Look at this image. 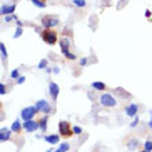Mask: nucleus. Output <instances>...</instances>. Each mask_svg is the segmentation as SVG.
Wrapping results in <instances>:
<instances>
[{"mask_svg": "<svg viewBox=\"0 0 152 152\" xmlns=\"http://www.w3.org/2000/svg\"><path fill=\"white\" fill-rule=\"evenodd\" d=\"M42 39H43L44 43H47V44H50V46H53V44L57 43L58 36H57L56 31H53V29H50V28H46L43 32H42Z\"/></svg>", "mask_w": 152, "mask_h": 152, "instance_id": "obj_1", "label": "nucleus"}, {"mask_svg": "<svg viewBox=\"0 0 152 152\" xmlns=\"http://www.w3.org/2000/svg\"><path fill=\"white\" fill-rule=\"evenodd\" d=\"M58 129H60V134L65 138H68L73 134V130L71 129V124L68 122H60L58 123Z\"/></svg>", "mask_w": 152, "mask_h": 152, "instance_id": "obj_2", "label": "nucleus"}, {"mask_svg": "<svg viewBox=\"0 0 152 152\" xmlns=\"http://www.w3.org/2000/svg\"><path fill=\"white\" fill-rule=\"evenodd\" d=\"M60 44H61V51H62V54H64V56L66 57L68 60H75V58H76L75 54H72V53H69V51H68L69 40L66 39V37H64V39H61Z\"/></svg>", "mask_w": 152, "mask_h": 152, "instance_id": "obj_3", "label": "nucleus"}, {"mask_svg": "<svg viewBox=\"0 0 152 152\" xmlns=\"http://www.w3.org/2000/svg\"><path fill=\"white\" fill-rule=\"evenodd\" d=\"M42 24H43L44 28H51V26H56V25L60 24V21H58V18H57V17L46 15V17H43Z\"/></svg>", "mask_w": 152, "mask_h": 152, "instance_id": "obj_4", "label": "nucleus"}, {"mask_svg": "<svg viewBox=\"0 0 152 152\" xmlns=\"http://www.w3.org/2000/svg\"><path fill=\"white\" fill-rule=\"evenodd\" d=\"M100 102L104 105V107H115L116 105L115 98H113L111 94H102L100 98Z\"/></svg>", "mask_w": 152, "mask_h": 152, "instance_id": "obj_5", "label": "nucleus"}, {"mask_svg": "<svg viewBox=\"0 0 152 152\" xmlns=\"http://www.w3.org/2000/svg\"><path fill=\"white\" fill-rule=\"evenodd\" d=\"M36 107H28V108L22 109V112H21V118L24 120H29L32 119L33 116H35V113H36Z\"/></svg>", "mask_w": 152, "mask_h": 152, "instance_id": "obj_6", "label": "nucleus"}, {"mask_svg": "<svg viewBox=\"0 0 152 152\" xmlns=\"http://www.w3.org/2000/svg\"><path fill=\"white\" fill-rule=\"evenodd\" d=\"M37 127H39V122H35V120H32V119L25 120L24 129L26 130V132L32 133V132H35V130H37Z\"/></svg>", "mask_w": 152, "mask_h": 152, "instance_id": "obj_7", "label": "nucleus"}, {"mask_svg": "<svg viewBox=\"0 0 152 152\" xmlns=\"http://www.w3.org/2000/svg\"><path fill=\"white\" fill-rule=\"evenodd\" d=\"M36 109H37V111H43L44 113H48L50 111H51L50 105L47 104V101H44V100L37 101V102H36Z\"/></svg>", "mask_w": 152, "mask_h": 152, "instance_id": "obj_8", "label": "nucleus"}, {"mask_svg": "<svg viewBox=\"0 0 152 152\" xmlns=\"http://www.w3.org/2000/svg\"><path fill=\"white\" fill-rule=\"evenodd\" d=\"M137 111H138V105L137 104H132L126 108V113H127V116H134L137 113Z\"/></svg>", "mask_w": 152, "mask_h": 152, "instance_id": "obj_9", "label": "nucleus"}, {"mask_svg": "<svg viewBox=\"0 0 152 152\" xmlns=\"http://www.w3.org/2000/svg\"><path fill=\"white\" fill-rule=\"evenodd\" d=\"M50 93H51V97H53V98H54V100H57L58 93H60V87H58L56 83H50Z\"/></svg>", "mask_w": 152, "mask_h": 152, "instance_id": "obj_10", "label": "nucleus"}, {"mask_svg": "<svg viewBox=\"0 0 152 152\" xmlns=\"http://www.w3.org/2000/svg\"><path fill=\"white\" fill-rule=\"evenodd\" d=\"M44 138H46V141H47V142H50V144H57V142L60 141V136H58V134H53V136H46Z\"/></svg>", "mask_w": 152, "mask_h": 152, "instance_id": "obj_11", "label": "nucleus"}, {"mask_svg": "<svg viewBox=\"0 0 152 152\" xmlns=\"http://www.w3.org/2000/svg\"><path fill=\"white\" fill-rule=\"evenodd\" d=\"M14 10H15V6H14V4H12V6H3V7H1V14H3V15H7L10 12H14Z\"/></svg>", "mask_w": 152, "mask_h": 152, "instance_id": "obj_12", "label": "nucleus"}, {"mask_svg": "<svg viewBox=\"0 0 152 152\" xmlns=\"http://www.w3.org/2000/svg\"><path fill=\"white\" fill-rule=\"evenodd\" d=\"M8 138H10V132H8L7 129H1V136H0V140H1V142L7 141Z\"/></svg>", "mask_w": 152, "mask_h": 152, "instance_id": "obj_13", "label": "nucleus"}, {"mask_svg": "<svg viewBox=\"0 0 152 152\" xmlns=\"http://www.w3.org/2000/svg\"><path fill=\"white\" fill-rule=\"evenodd\" d=\"M91 86L96 88V90H98V91H102V90H105V88H107V86H105L104 83H101V82H93Z\"/></svg>", "mask_w": 152, "mask_h": 152, "instance_id": "obj_14", "label": "nucleus"}, {"mask_svg": "<svg viewBox=\"0 0 152 152\" xmlns=\"http://www.w3.org/2000/svg\"><path fill=\"white\" fill-rule=\"evenodd\" d=\"M11 130H12V132H15V133H20L21 132V124H20V122H18V120H14V122H12Z\"/></svg>", "mask_w": 152, "mask_h": 152, "instance_id": "obj_15", "label": "nucleus"}, {"mask_svg": "<svg viewBox=\"0 0 152 152\" xmlns=\"http://www.w3.org/2000/svg\"><path fill=\"white\" fill-rule=\"evenodd\" d=\"M39 122V127L43 130V132H46V126H47V118H42V119L37 120Z\"/></svg>", "mask_w": 152, "mask_h": 152, "instance_id": "obj_16", "label": "nucleus"}, {"mask_svg": "<svg viewBox=\"0 0 152 152\" xmlns=\"http://www.w3.org/2000/svg\"><path fill=\"white\" fill-rule=\"evenodd\" d=\"M32 3L35 4V6H37V7H40V8L46 7V3H44V1H42V0H32Z\"/></svg>", "mask_w": 152, "mask_h": 152, "instance_id": "obj_17", "label": "nucleus"}, {"mask_svg": "<svg viewBox=\"0 0 152 152\" xmlns=\"http://www.w3.org/2000/svg\"><path fill=\"white\" fill-rule=\"evenodd\" d=\"M0 51H1V58L6 60V58H7V51H6V47H4L3 43L0 44Z\"/></svg>", "mask_w": 152, "mask_h": 152, "instance_id": "obj_18", "label": "nucleus"}, {"mask_svg": "<svg viewBox=\"0 0 152 152\" xmlns=\"http://www.w3.org/2000/svg\"><path fill=\"white\" fill-rule=\"evenodd\" d=\"M73 4L77 6V7H84V6H86V1H84V0H73Z\"/></svg>", "mask_w": 152, "mask_h": 152, "instance_id": "obj_19", "label": "nucleus"}, {"mask_svg": "<svg viewBox=\"0 0 152 152\" xmlns=\"http://www.w3.org/2000/svg\"><path fill=\"white\" fill-rule=\"evenodd\" d=\"M136 145H138V141L137 140H132L129 142V149H134L136 148Z\"/></svg>", "mask_w": 152, "mask_h": 152, "instance_id": "obj_20", "label": "nucleus"}, {"mask_svg": "<svg viewBox=\"0 0 152 152\" xmlns=\"http://www.w3.org/2000/svg\"><path fill=\"white\" fill-rule=\"evenodd\" d=\"M144 149H147V151H149V152L152 151V141H147V142H145Z\"/></svg>", "mask_w": 152, "mask_h": 152, "instance_id": "obj_21", "label": "nucleus"}, {"mask_svg": "<svg viewBox=\"0 0 152 152\" xmlns=\"http://www.w3.org/2000/svg\"><path fill=\"white\" fill-rule=\"evenodd\" d=\"M21 33H22V28H21V26H18V29H17L15 33H14V37H20Z\"/></svg>", "mask_w": 152, "mask_h": 152, "instance_id": "obj_22", "label": "nucleus"}, {"mask_svg": "<svg viewBox=\"0 0 152 152\" xmlns=\"http://www.w3.org/2000/svg\"><path fill=\"white\" fill-rule=\"evenodd\" d=\"M46 65H47V61H46V60H42V61H40V64H39V66H37V68L43 69V68H46Z\"/></svg>", "mask_w": 152, "mask_h": 152, "instance_id": "obj_23", "label": "nucleus"}, {"mask_svg": "<svg viewBox=\"0 0 152 152\" xmlns=\"http://www.w3.org/2000/svg\"><path fill=\"white\" fill-rule=\"evenodd\" d=\"M60 149H62V151H68V149H69V144H66V142H64V144H61Z\"/></svg>", "mask_w": 152, "mask_h": 152, "instance_id": "obj_24", "label": "nucleus"}, {"mask_svg": "<svg viewBox=\"0 0 152 152\" xmlns=\"http://www.w3.org/2000/svg\"><path fill=\"white\" fill-rule=\"evenodd\" d=\"M18 76H20V72H18L17 69H15V71H12V72H11V77H12V79H17Z\"/></svg>", "mask_w": 152, "mask_h": 152, "instance_id": "obj_25", "label": "nucleus"}, {"mask_svg": "<svg viewBox=\"0 0 152 152\" xmlns=\"http://www.w3.org/2000/svg\"><path fill=\"white\" fill-rule=\"evenodd\" d=\"M72 130H73V134H80V133H82V129L77 127V126H75Z\"/></svg>", "mask_w": 152, "mask_h": 152, "instance_id": "obj_26", "label": "nucleus"}, {"mask_svg": "<svg viewBox=\"0 0 152 152\" xmlns=\"http://www.w3.org/2000/svg\"><path fill=\"white\" fill-rule=\"evenodd\" d=\"M0 93H1V94H6V86H4V84H0Z\"/></svg>", "mask_w": 152, "mask_h": 152, "instance_id": "obj_27", "label": "nucleus"}, {"mask_svg": "<svg viewBox=\"0 0 152 152\" xmlns=\"http://www.w3.org/2000/svg\"><path fill=\"white\" fill-rule=\"evenodd\" d=\"M24 82H25V77H24V76H20V77H18V83L22 84Z\"/></svg>", "mask_w": 152, "mask_h": 152, "instance_id": "obj_28", "label": "nucleus"}, {"mask_svg": "<svg viewBox=\"0 0 152 152\" xmlns=\"http://www.w3.org/2000/svg\"><path fill=\"white\" fill-rule=\"evenodd\" d=\"M137 123H138V118H137V119H136V120H134V122H133V123H132V127H134V126H136Z\"/></svg>", "mask_w": 152, "mask_h": 152, "instance_id": "obj_29", "label": "nucleus"}, {"mask_svg": "<svg viewBox=\"0 0 152 152\" xmlns=\"http://www.w3.org/2000/svg\"><path fill=\"white\" fill-rule=\"evenodd\" d=\"M86 62H87V60H86V58H83V60L80 61V65H86Z\"/></svg>", "mask_w": 152, "mask_h": 152, "instance_id": "obj_30", "label": "nucleus"}, {"mask_svg": "<svg viewBox=\"0 0 152 152\" xmlns=\"http://www.w3.org/2000/svg\"><path fill=\"white\" fill-rule=\"evenodd\" d=\"M12 18H14V17H11V15H10V17H6V21H7V22H10Z\"/></svg>", "mask_w": 152, "mask_h": 152, "instance_id": "obj_31", "label": "nucleus"}, {"mask_svg": "<svg viewBox=\"0 0 152 152\" xmlns=\"http://www.w3.org/2000/svg\"><path fill=\"white\" fill-rule=\"evenodd\" d=\"M145 17H151V11H149V10H147V11H145Z\"/></svg>", "mask_w": 152, "mask_h": 152, "instance_id": "obj_32", "label": "nucleus"}, {"mask_svg": "<svg viewBox=\"0 0 152 152\" xmlns=\"http://www.w3.org/2000/svg\"><path fill=\"white\" fill-rule=\"evenodd\" d=\"M53 72H54V73H58V72H60V71H58V68H57V66H56V68L53 69Z\"/></svg>", "mask_w": 152, "mask_h": 152, "instance_id": "obj_33", "label": "nucleus"}, {"mask_svg": "<svg viewBox=\"0 0 152 152\" xmlns=\"http://www.w3.org/2000/svg\"><path fill=\"white\" fill-rule=\"evenodd\" d=\"M56 152H65V151H62V149H57Z\"/></svg>", "mask_w": 152, "mask_h": 152, "instance_id": "obj_34", "label": "nucleus"}, {"mask_svg": "<svg viewBox=\"0 0 152 152\" xmlns=\"http://www.w3.org/2000/svg\"><path fill=\"white\" fill-rule=\"evenodd\" d=\"M140 152H149V151H147V149H142V151H140Z\"/></svg>", "mask_w": 152, "mask_h": 152, "instance_id": "obj_35", "label": "nucleus"}, {"mask_svg": "<svg viewBox=\"0 0 152 152\" xmlns=\"http://www.w3.org/2000/svg\"><path fill=\"white\" fill-rule=\"evenodd\" d=\"M149 126H151V127H152V120H151V122H149Z\"/></svg>", "mask_w": 152, "mask_h": 152, "instance_id": "obj_36", "label": "nucleus"}, {"mask_svg": "<svg viewBox=\"0 0 152 152\" xmlns=\"http://www.w3.org/2000/svg\"><path fill=\"white\" fill-rule=\"evenodd\" d=\"M47 152H51V151H47Z\"/></svg>", "mask_w": 152, "mask_h": 152, "instance_id": "obj_37", "label": "nucleus"}]
</instances>
